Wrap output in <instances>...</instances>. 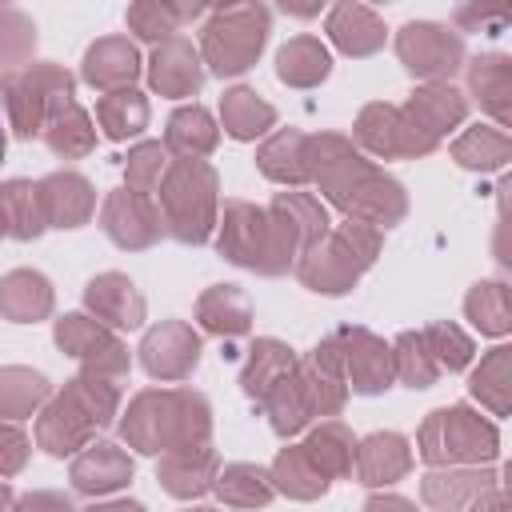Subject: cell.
I'll list each match as a JSON object with an SVG mask.
<instances>
[{
  "instance_id": "cell-1",
  "label": "cell",
  "mask_w": 512,
  "mask_h": 512,
  "mask_svg": "<svg viewBox=\"0 0 512 512\" xmlns=\"http://www.w3.org/2000/svg\"><path fill=\"white\" fill-rule=\"evenodd\" d=\"M328 228V208L312 192H276L268 208L224 200L216 216V252L256 276H284Z\"/></svg>"
},
{
  "instance_id": "cell-2",
  "label": "cell",
  "mask_w": 512,
  "mask_h": 512,
  "mask_svg": "<svg viewBox=\"0 0 512 512\" xmlns=\"http://www.w3.org/2000/svg\"><path fill=\"white\" fill-rule=\"evenodd\" d=\"M308 172L320 196L344 212V220H360L368 228H396L408 216V192L396 176L372 164L348 136L316 132L308 136Z\"/></svg>"
},
{
  "instance_id": "cell-3",
  "label": "cell",
  "mask_w": 512,
  "mask_h": 512,
  "mask_svg": "<svg viewBox=\"0 0 512 512\" xmlns=\"http://www.w3.org/2000/svg\"><path fill=\"white\" fill-rule=\"evenodd\" d=\"M212 404L196 388H144L120 416V440L144 456L208 444Z\"/></svg>"
},
{
  "instance_id": "cell-4",
  "label": "cell",
  "mask_w": 512,
  "mask_h": 512,
  "mask_svg": "<svg viewBox=\"0 0 512 512\" xmlns=\"http://www.w3.org/2000/svg\"><path fill=\"white\" fill-rule=\"evenodd\" d=\"M120 416V384L104 376H72L36 416V444L48 456L84 452L100 428Z\"/></svg>"
},
{
  "instance_id": "cell-5",
  "label": "cell",
  "mask_w": 512,
  "mask_h": 512,
  "mask_svg": "<svg viewBox=\"0 0 512 512\" xmlns=\"http://www.w3.org/2000/svg\"><path fill=\"white\" fill-rule=\"evenodd\" d=\"M384 244L380 228H368L360 220L332 224L300 260H296V280L320 296H344L360 284V276L376 264Z\"/></svg>"
},
{
  "instance_id": "cell-6",
  "label": "cell",
  "mask_w": 512,
  "mask_h": 512,
  "mask_svg": "<svg viewBox=\"0 0 512 512\" xmlns=\"http://www.w3.org/2000/svg\"><path fill=\"white\" fill-rule=\"evenodd\" d=\"M164 232L180 244H204L220 216V180L208 160H168L156 184Z\"/></svg>"
},
{
  "instance_id": "cell-7",
  "label": "cell",
  "mask_w": 512,
  "mask_h": 512,
  "mask_svg": "<svg viewBox=\"0 0 512 512\" xmlns=\"http://www.w3.org/2000/svg\"><path fill=\"white\" fill-rule=\"evenodd\" d=\"M416 452L428 468H460V464H492L500 456V432L468 404H448L424 416L416 432Z\"/></svg>"
},
{
  "instance_id": "cell-8",
  "label": "cell",
  "mask_w": 512,
  "mask_h": 512,
  "mask_svg": "<svg viewBox=\"0 0 512 512\" xmlns=\"http://www.w3.org/2000/svg\"><path fill=\"white\" fill-rule=\"evenodd\" d=\"M272 32V12L264 4H224L212 8L200 28V64L212 76H240L248 72Z\"/></svg>"
},
{
  "instance_id": "cell-9",
  "label": "cell",
  "mask_w": 512,
  "mask_h": 512,
  "mask_svg": "<svg viewBox=\"0 0 512 512\" xmlns=\"http://www.w3.org/2000/svg\"><path fill=\"white\" fill-rule=\"evenodd\" d=\"M76 92V80L68 68L52 64V60H32L16 72H4L0 76V104L8 112V128L20 136V140H32L44 132V120L48 112Z\"/></svg>"
},
{
  "instance_id": "cell-10",
  "label": "cell",
  "mask_w": 512,
  "mask_h": 512,
  "mask_svg": "<svg viewBox=\"0 0 512 512\" xmlns=\"http://www.w3.org/2000/svg\"><path fill=\"white\" fill-rule=\"evenodd\" d=\"M352 136H356V148L364 156H376V160H420V156H432L440 148V140L424 136L404 116L400 104H384V100H372L356 112Z\"/></svg>"
},
{
  "instance_id": "cell-11",
  "label": "cell",
  "mask_w": 512,
  "mask_h": 512,
  "mask_svg": "<svg viewBox=\"0 0 512 512\" xmlns=\"http://www.w3.org/2000/svg\"><path fill=\"white\" fill-rule=\"evenodd\" d=\"M52 340H56V348L68 352V356L80 364V372H88V376L120 380V376H128V368H132V356H128V348H124V340H120L112 328H104L100 320H92L88 312H68V316H60L56 328H52Z\"/></svg>"
},
{
  "instance_id": "cell-12",
  "label": "cell",
  "mask_w": 512,
  "mask_h": 512,
  "mask_svg": "<svg viewBox=\"0 0 512 512\" xmlns=\"http://www.w3.org/2000/svg\"><path fill=\"white\" fill-rule=\"evenodd\" d=\"M400 64L424 84H448L464 68V36L436 20H412L396 32Z\"/></svg>"
},
{
  "instance_id": "cell-13",
  "label": "cell",
  "mask_w": 512,
  "mask_h": 512,
  "mask_svg": "<svg viewBox=\"0 0 512 512\" xmlns=\"http://www.w3.org/2000/svg\"><path fill=\"white\" fill-rule=\"evenodd\" d=\"M140 364L152 380H164V384H176V380H188L200 364V332L184 320H160L156 328L144 332L140 340Z\"/></svg>"
},
{
  "instance_id": "cell-14",
  "label": "cell",
  "mask_w": 512,
  "mask_h": 512,
  "mask_svg": "<svg viewBox=\"0 0 512 512\" xmlns=\"http://www.w3.org/2000/svg\"><path fill=\"white\" fill-rule=\"evenodd\" d=\"M100 228L104 236L124 248V252H144L164 236V220L152 196L128 192V188H112L100 204Z\"/></svg>"
},
{
  "instance_id": "cell-15",
  "label": "cell",
  "mask_w": 512,
  "mask_h": 512,
  "mask_svg": "<svg viewBox=\"0 0 512 512\" xmlns=\"http://www.w3.org/2000/svg\"><path fill=\"white\" fill-rule=\"evenodd\" d=\"M296 380L300 392L308 400L312 420L320 416H336L348 400V380H344V356H340V340L324 336L300 364H296Z\"/></svg>"
},
{
  "instance_id": "cell-16",
  "label": "cell",
  "mask_w": 512,
  "mask_h": 512,
  "mask_svg": "<svg viewBox=\"0 0 512 512\" xmlns=\"http://www.w3.org/2000/svg\"><path fill=\"white\" fill-rule=\"evenodd\" d=\"M340 356H344V380L352 392L360 396H376L384 388H392L396 372H392V348L368 332V328H340Z\"/></svg>"
},
{
  "instance_id": "cell-17",
  "label": "cell",
  "mask_w": 512,
  "mask_h": 512,
  "mask_svg": "<svg viewBox=\"0 0 512 512\" xmlns=\"http://www.w3.org/2000/svg\"><path fill=\"white\" fill-rule=\"evenodd\" d=\"M84 308L92 320H100L112 332H128L140 328L148 316V304L140 296V288L124 276V272H100L84 284Z\"/></svg>"
},
{
  "instance_id": "cell-18",
  "label": "cell",
  "mask_w": 512,
  "mask_h": 512,
  "mask_svg": "<svg viewBox=\"0 0 512 512\" xmlns=\"http://www.w3.org/2000/svg\"><path fill=\"white\" fill-rule=\"evenodd\" d=\"M132 472H136V464H132V456L120 448V444H112V440H96V444H88L84 452H76V460H72V468H68V480H72V488L80 492V496H108V492H120L128 480H132Z\"/></svg>"
},
{
  "instance_id": "cell-19",
  "label": "cell",
  "mask_w": 512,
  "mask_h": 512,
  "mask_svg": "<svg viewBox=\"0 0 512 512\" xmlns=\"http://www.w3.org/2000/svg\"><path fill=\"white\" fill-rule=\"evenodd\" d=\"M140 72H144V64H140V52H136V44L128 36H104L80 60V80L88 88H96L100 96L132 88Z\"/></svg>"
},
{
  "instance_id": "cell-20",
  "label": "cell",
  "mask_w": 512,
  "mask_h": 512,
  "mask_svg": "<svg viewBox=\"0 0 512 512\" xmlns=\"http://www.w3.org/2000/svg\"><path fill=\"white\" fill-rule=\"evenodd\" d=\"M148 84H152V92H160L168 100L196 96L200 84H204L200 52L184 36H172V40L156 44L152 48V60H148Z\"/></svg>"
},
{
  "instance_id": "cell-21",
  "label": "cell",
  "mask_w": 512,
  "mask_h": 512,
  "mask_svg": "<svg viewBox=\"0 0 512 512\" xmlns=\"http://www.w3.org/2000/svg\"><path fill=\"white\" fill-rule=\"evenodd\" d=\"M352 472L364 488H388L412 472V444L400 432H372L356 440Z\"/></svg>"
},
{
  "instance_id": "cell-22",
  "label": "cell",
  "mask_w": 512,
  "mask_h": 512,
  "mask_svg": "<svg viewBox=\"0 0 512 512\" xmlns=\"http://www.w3.org/2000/svg\"><path fill=\"white\" fill-rule=\"evenodd\" d=\"M500 484V472L492 464H460V468H432L420 480V500L436 512H456L468 508L480 492Z\"/></svg>"
},
{
  "instance_id": "cell-23",
  "label": "cell",
  "mask_w": 512,
  "mask_h": 512,
  "mask_svg": "<svg viewBox=\"0 0 512 512\" xmlns=\"http://www.w3.org/2000/svg\"><path fill=\"white\" fill-rule=\"evenodd\" d=\"M216 472H220V456L208 448V444H196V448H176V452H164L156 460V480L168 496L176 500H196L204 492H212L216 484Z\"/></svg>"
},
{
  "instance_id": "cell-24",
  "label": "cell",
  "mask_w": 512,
  "mask_h": 512,
  "mask_svg": "<svg viewBox=\"0 0 512 512\" xmlns=\"http://www.w3.org/2000/svg\"><path fill=\"white\" fill-rule=\"evenodd\" d=\"M464 72H468V92L504 132L512 124V56L484 52V56H472Z\"/></svg>"
},
{
  "instance_id": "cell-25",
  "label": "cell",
  "mask_w": 512,
  "mask_h": 512,
  "mask_svg": "<svg viewBox=\"0 0 512 512\" xmlns=\"http://www.w3.org/2000/svg\"><path fill=\"white\" fill-rule=\"evenodd\" d=\"M40 184V200H44V216L48 228H80L92 220L96 212V188L80 176V172H48Z\"/></svg>"
},
{
  "instance_id": "cell-26",
  "label": "cell",
  "mask_w": 512,
  "mask_h": 512,
  "mask_svg": "<svg viewBox=\"0 0 512 512\" xmlns=\"http://www.w3.org/2000/svg\"><path fill=\"white\" fill-rule=\"evenodd\" d=\"M404 108V116L424 132V136H432V140H444L452 128H460L464 124V116H468V100H464V92H456L452 84H420L412 96H408V104H400Z\"/></svg>"
},
{
  "instance_id": "cell-27",
  "label": "cell",
  "mask_w": 512,
  "mask_h": 512,
  "mask_svg": "<svg viewBox=\"0 0 512 512\" xmlns=\"http://www.w3.org/2000/svg\"><path fill=\"white\" fill-rule=\"evenodd\" d=\"M256 168H260L272 184H284V188H304V184H312V172H308V132H296V128L272 132V136L256 148Z\"/></svg>"
},
{
  "instance_id": "cell-28",
  "label": "cell",
  "mask_w": 512,
  "mask_h": 512,
  "mask_svg": "<svg viewBox=\"0 0 512 512\" xmlns=\"http://www.w3.org/2000/svg\"><path fill=\"white\" fill-rule=\"evenodd\" d=\"M52 284L36 268H12L0 276V316L12 324H36L52 316Z\"/></svg>"
},
{
  "instance_id": "cell-29",
  "label": "cell",
  "mask_w": 512,
  "mask_h": 512,
  "mask_svg": "<svg viewBox=\"0 0 512 512\" xmlns=\"http://www.w3.org/2000/svg\"><path fill=\"white\" fill-rule=\"evenodd\" d=\"M328 40L344 52V56H372V52H380L384 48V20L368 8V4H352V0H344V4H336L332 12H328Z\"/></svg>"
},
{
  "instance_id": "cell-30",
  "label": "cell",
  "mask_w": 512,
  "mask_h": 512,
  "mask_svg": "<svg viewBox=\"0 0 512 512\" xmlns=\"http://www.w3.org/2000/svg\"><path fill=\"white\" fill-rule=\"evenodd\" d=\"M196 324L204 332H212V336L236 340V336H244L252 328V300L236 284H212L196 300Z\"/></svg>"
},
{
  "instance_id": "cell-31",
  "label": "cell",
  "mask_w": 512,
  "mask_h": 512,
  "mask_svg": "<svg viewBox=\"0 0 512 512\" xmlns=\"http://www.w3.org/2000/svg\"><path fill=\"white\" fill-rule=\"evenodd\" d=\"M44 144L52 148V156L60 160H84L92 148H96V128H92V116L76 104V96H64L48 120H44Z\"/></svg>"
},
{
  "instance_id": "cell-32",
  "label": "cell",
  "mask_w": 512,
  "mask_h": 512,
  "mask_svg": "<svg viewBox=\"0 0 512 512\" xmlns=\"http://www.w3.org/2000/svg\"><path fill=\"white\" fill-rule=\"evenodd\" d=\"M220 144V128L212 120L208 108L200 104H184L168 116V128H164V152H172L176 160H204L212 156Z\"/></svg>"
},
{
  "instance_id": "cell-33",
  "label": "cell",
  "mask_w": 512,
  "mask_h": 512,
  "mask_svg": "<svg viewBox=\"0 0 512 512\" xmlns=\"http://www.w3.org/2000/svg\"><path fill=\"white\" fill-rule=\"evenodd\" d=\"M296 352L284 344V340H276V336H260L252 348H248V360H244V368H240V388L260 404L280 380H288L292 372H296Z\"/></svg>"
},
{
  "instance_id": "cell-34",
  "label": "cell",
  "mask_w": 512,
  "mask_h": 512,
  "mask_svg": "<svg viewBox=\"0 0 512 512\" xmlns=\"http://www.w3.org/2000/svg\"><path fill=\"white\" fill-rule=\"evenodd\" d=\"M200 16H204V4H172V0H136V4H128V12H124L128 28H132L140 40H148V44L172 40L184 24H192V20H200Z\"/></svg>"
},
{
  "instance_id": "cell-35",
  "label": "cell",
  "mask_w": 512,
  "mask_h": 512,
  "mask_svg": "<svg viewBox=\"0 0 512 512\" xmlns=\"http://www.w3.org/2000/svg\"><path fill=\"white\" fill-rule=\"evenodd\" d=\"M268 476H272V488L284 492L288 500H320V496L328 492V484H332V480L312 464V456L304 452V444L280 448L276 460H272V468H268Z\"/></svg>"
},
{
  "instance_id": "cell-36",
  "label": "cell",
  "mask_w": 512,
  "mask_h": 512,
  "mask_svg": "<svg viewBox=\"0 0 512 512\" xmlns=\"http://www.w3.org/2000/svg\"><path fill=\"white\" fill-rule=\"evenodd\" d=\"M328 72H332V56L316 36H292L276 52V76L288 88H316L328 80Z\"/></svg>"
},
{
  "instance_id": "cell-37",
  "label": "cell",
  "mask_w": 512,
  "mask_h": 512,
  "mask_svg": "<svg viewBox=\"0 0 512 512\" xmlns=\"http://www.w3.org/2000/svg\"><path fill=\"white\" fill-rule=\"evenodd\" d=\"M48 400H52V384H48L44 372L20 368V364L0 368V420L16 424V420L40 412Z\"/></svg>"
},
{
  "instance_id": "cell-38",
  "label": "cell",
  "mask_w": 512,
  "mask_h": 512,
  "mask_svg": "<svg viewBox=\"0 0 512 512\" xmlns=\"http://www.w3.org/2000/svg\"><path fill=\"white\" fill-rule=\"evenodd\" d=\"M452 160L468 172H496L512 160V140L496 124H472L452 140Z\"/></svg>"
},
{
  "instance_id": "cell-39",
  "label": "cell",
  "mask_w": 512,
  "mask_h": 512,
  "mask_svg": "<svg viewBox=\"0 0 512 512\" xmlns=\"http://www.w3.org/2000/svg\"><path fill=\"white\" fill-rule=\"evenodd\" d=\"M468 392L492 416H508L512 408V348L508 344H496L488 356H480V364L468 376Z\"/></svg>"
},
{
  "instance_id": "cell-40",
  "label": "cell",
  "mask_w": 512,
  "mask_h": 512,
  "mask_svg": "<svg viewBox=\"0 0 512 512\" xmlns=\"http://www.w3.org/2000/svg\"><path fill=\"white\" fill-rule=\"evenodd\" d=\"M220 124L232 140H256L276 124V108L252 88H228L220 96Z\"/></svg>"
},
{
  "instance_id": "cell-41",
  "label": "cell",
  "mask_w": 512,
  "mask_h": 512,
  "mask_svg": "<svg viewBox=\"0 0 512 512\" xmlns=\"http://www.w3.org/2000/svg\"><path fill=\"white\" fill-rule=\"evenodd\" d=\"M304 452L312 456V464H316L328 480H344V476H352L356 436H352V428L340 424V420H320V424L308 432Z\"/></svg>"
},
{
  "instance_id": "cell-42",
  "label": "cell",
  "mask_w": 512,
  "mask_h": 512,
  "mask_svg": "<svg viewBox=\"0 0 512 512\" xmlns=\"http://www.w3.org/2000/svg\"><path fill=\"white\" fill-rule=\"evenodd\" d=\"M148 96L136 92V88H120V92H104L96 100V124L108 140H128V136H140L148 128Z\"/></svg>"
},
{
  "instance_id": "cell-43",
  "label": "cell",
  "mask_w": 512,
  "mask_h": 512,
  "mask_svg": "<svg viewBox=\"0 0 512 512\" xmlns=\"http://www.w3.org/2000/svg\"><path fill=\"white\" fill-rule=\"evenodd\" d=\"M212 492L228 504V508H268L276 488H272V476L268 468L260 464H224L216 472V484Z\"/></svg>"
},
{
  "instance_id": "cell-44",
  "label": "cell",
  "mask_w": 512,
  "mask_h": 512,
  "mask_svg": "<svg viewBox=\"0 0 512 512\" xmlns=\"http://www.w3.org/2000/svg\"><path fill=\"white\" fill-rule=\"evenodd\" d=\"M0 212L8 220V236H16V240H36L48 228L40 184H32V180H8V184H0Z\"/></svg>"
},
{
  "instance_id": "cell-45",
  "label": "cell",
  "mask_w": 512,
  "mask_h": 512,
  "mask_svg": "<svg viewBox=\"0 0 512 512\" xmlns=\"http://www.w3.org/2000/svg\"><path fill=\"white\" fill-rule=\"evenodd\" d=\"M464 316L484 332V336H508L512 328V304H508V284L504 280H480L464 296Z\"/></svg>"
},
{
  "instance_id": "cell-46",
  "label": "cell",
  "mask_w": 512,
  "mask_h": 512,
  "mask_svg": "<svg viewBox=\"0 0 512 512\" xmlns=\"http://www.w3.org/2000/svg\"><path fill=\"white\" fill-rule=\"evenodd\" d=\"M388 348H392V372H396L400 384H408V388H432L440 380V368H436V360L428 352L424 332H400Z\"/></svg>"
},
{
  "instance_id": "cell-47",
  "label": "cell",
  "mask_w": 512,
  "mask_h": 512,
  "mask_svg": "<svg viewBox=\"0 0 512 512\" xmlns=\"http://www.w3.org/2000/svg\"><path fill=\"white\" fill-rule=\"evenodd\" d=\"M420 332H424L428 352H432V360H436L440 372H460V368L472 364L476 344H472V336H468L460 324H452V320H436V324H428V328H420Z\"/></svg>"
},
{
  "instance_id": "cell-48",
  "label": "cell",
  "mask_w": 512,
  "mask_h": 512,
  "mask_svg": "<svg viewBox=\"0 0 512 512\" xmlns=\"http://www.w3.org/2000/svg\"><path fill=\"white\" fill-rule=\"evenodd\" d=\"M36 48V24L28 12L12 8V4H0V68L16 72L28 64Z\"/></svg>"
},
{
  "instance_id": "cell-49",
  "label": "cell",
  "mask_w": 512,
  "mask_h": 512,
  "mask_svg": "<svg viewBox=\"0 0 512 512\" xmlns=\"http://www.w3.org/2000/svg\"><path fill=\"white\" fill-rule=\"evenodd\" d=\"M168 168V152L160 140H140L136 148H128L124 156V188L128 192H140V196H152L160 176Z\"/></svg>"
},
{
  "instance_id": "cell-50",
  "label": "cell",
  "mask_w": 512,
  "mask_h": 512,
  "mask_svg": "<svg viewBox=\"0 0 512 512\" xmlns=\"http://www.w3.org/2000/svg\"><path fill=\"white\" fill-rule=\"evenodd\" d=\"M452 20H456V28H464V32L500 36V32H508V24H512V8H508V4L476 0V4H460V8L452 12Z\"/></svg>"
},
{
  "instance_id": "cell-51",
  "label": "cell",
  "mask_w": 512,
  "mask_h": 512,
  "mask_svg": "<svg viewBox=\"0 0 512 512\" xmlns=\"http://www.w3.org/2000/svg\"><path fill=\"white\" fill-rule=\"evenodd\" d=\"M28 436H24V428L20 424H12V420H0V480H8V476H16L24 464H28Z\"/></svg>"
},
{
  "instance_id": "cell-52",
  "label": "cell",
  "mask_w": 512,
  "mask_h": 512,
  "mask_svg": "<svg viewBox=\"0 0 512 512\" xmlns=\"http://www.w3.org/2000/svg\"><path fill=\"white\" fill-rule=\"evenodd\" d=\"M12 512H76L72 500L64 492H52V488H36V492H24Z\"/></svg>"
},
{
  "instance_id": "cell-53",
  "label": "cell",
  "mask_w": 512,
  "mask_h": 512,
  "mask_svg": "<svg viewBox=\"0 0 512 512\" xmlns=\"http://www.w3.org/2000/svg\"><path fill=\"white\" fill-rule=\"evenodd\" d=\"M468 512H512V504H508V492H504L500 484H492L488 492H480V496L468 504Z\"/></svg>"
},
{
  "instance_id": "cell-54",
  "label": "cell",
  "mask_w": 512,
  "mask_h": 512,
  "mask_svg": "<svg viewBox=\"0 0 512 512\" xmlns=\"http://www.w3.org/2000/svg\"><path fill=\"white\" fill-rule=\"evenodd\" d=\"M364 512H416V504L396 496V492H376L364 500Z\"/></svg>"
},
{
  "instance_id": "cell-55",
  "label": "cell",
  "mask_w": 512,
  "mask_h": 512,
  "mask_svg": "<svg viewBox=\"0 0 512 512\" xmlns=\"http://www.w3.org/2000/svg\"><path fill=\"white\" fill-rule=\"evenodd\" d=\"M84 512H148V508L136 504V500H108V504H92V508H84Z\"/></svg>"
},
{
  "instance_id": "cell-56",
  "label": "cell",
  "mask_w": 512,
  "mask_h": 512,
  "mask_svg": "<svg viewBox=\"0 0 512 512\" xmlns=\"http://www.w3.org/2000/svg\"><path fill=\"white\" fill-rule=\"evenodd\" d=\"M284 12H292V16H316L320 4H292V0H284Z\"/></svg>"
},
{
  "instance_id": "cell-57",
  "label": "cell",
  "mask_w": 512,
  "mask_h": 512,
  "mask_svg": "<svg viewBox=\"0 0 512 512\" xmlns=\"http://www.w3.org/2000/svg\"><path fill=\"white\" fill-rule=\"evenodd\" d=\"M12 504H16V496H12V488L0 480V512H12Z\"/></svg>"
},
{
  "instance_id": "cell-58",
  "label": "cell",
  "mask_w": 512,
  "mask_h": 512,
  "mask_svg": "<svg viewBox=\"0 0 512 512\" xmlns=\"http://www.w3.org/2000/svg\"><path fill=\"white\" fill-rule=\"evenodd\" d=\"M4 148H8V136H4V124H0V164H4Z\"/></svg>"
},
{
  "instance_id": "cell-59",
  "label": "cell",
  "mask_w": 512,
  "mask_h": 512,
  "mask_svg": "<svg viewBox=\"0 0 512 512\" xmlns=\"http://www.w3.org/2000/svg\"><path fill=\"white\" fill-rule=\"evenodd\" d=\"M8 236V220H4V212H0V240Z\"/></svg>"
},
{
  "instance_id": "cell-60",
  "label": "cell",
  "mask_w": 512,
  "mask_h": 512,
  "mask_svg": "<svg viewBox=\"0 0 512 512\" xmlns=\"http://www.w3.org/2000/svg\"><path fill=\"white\" fill-rule=\"evenodd\" d=\"M192 512H220V508H192Z\"/></svg>"
}]
</instances>
